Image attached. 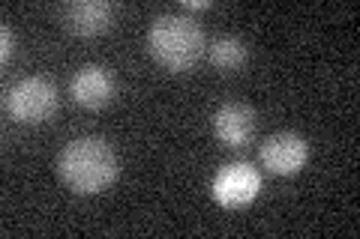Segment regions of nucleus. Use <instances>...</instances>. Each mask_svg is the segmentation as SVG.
I'll list each match as a JSON object with an SVG mask.
<instances>
[{"label": "nucleus", "instance_id": "1", "mask_svg": "<svg viewBox=\"0 0 360 239\" xmlns=\"http://www.w3.org/2000/svg\"><path fill=\"white\" fill-rule=\"evenodd\" d=\"M58 174L78 195H99L117 177V153L103 138H75L58 156Z\"/></svg>", "mask_w": 360, "mask_h": 239}, {"label": "nucleus", "instance_id": "2", "mask_svg": "<svg viewBox=\"0 0 360 239\" xmlns=\"http://www.w3.org/2000/svg\"><path fill=\"white\" fill-rule=\"evenodd\" d=\"M150 54L168 72H189L205 54V33L198 21L184 13L160 15L148 33Z\"/></svg>", "mask_w": 360, "mask_h": 239}, {"label": "nucleus", "instance_id": "4", "mask_svg": "<svg viewBox=\"0 0 360 239\" xmlns=\"http://www.w3.org/2000/svg\"><path fill=\"white\" fill-rule=\"evenodd\" d=\"M258 189H262V174L246 162H231L217 170V177H213V183H210V195L219 207L240 210L255 200Z\"/></svg>", "mask_w": 360, "mask_h": 239}, {"label": "nucleus", "instance_id": "10", "mask_svg": "<svg viewBox=\"0 0 360 239\" xmlns=\"http://www.w3.org/2000/svg\"><path fill=\"white\" fill-rule=\"evenodd\" d=\"M0 39H4V48H0V60L9 63V57H13V51H15V36H13V30H9V25L0 27Z\"/></svg>", "mask_w": 360, "mask_h": 239}, {"label": "nucleus", "instance_id": "8", "mask_svg": "<svg viewBox=\"0 0 360 239\" xmlns=\"http://www.w3.org/2000/svg\"><path fill=\"white\" fill-rule=\"evenodd\" d=\"M63 21L78 36H96L115 25V6L105 0H72L63 6Z\"/></svg>", "mask_w": 360, "mask_h": 239}, {"label": "nucleus", "instance_id": "3", "mask_svg": "<svg viewBox=\"0 0 360 239\" xmlns=\"http://www.w3.org/2000/svg\"><path fill=\"white\" fill-rule=\"evenodd\" d=\"M6 111L15 123H45L58 111V87L49 78H25L6 93Z\"/></svg>", "mask_w": 360, "mask_h": 239}, {"label": "nucleus", "instance_id": "5", "mask_svg": "<svg viewBox=\"0 0 360 239\" xmlns=\"http://www.w3.org/2000/svg\"><path fill=\"white\" fill-rule=\"evenodd\" d=\"M258 158H262V165L270 170V174L291 177L307 165L309 144H307V138H300L297 132H276L262 144Z\"/></svg>", "mask_w": 360, "mask_h": 239}, {"label": "nucleus", "instance_id": "9", "mask_svg": "<svg viewBox=\"0 0 360 239\" xmlns=\"http://www.w3.org/2000/svg\"><path fill=\"white\" fill-rule=\"evenodd\" d=\"M207 57H210V63L217 66V69L234 72V69H240V66L246 63L250 51H246V42L238 39V36H217L210 42Z\"/></svg>", "mask_w": 360, "mask_h": 239}, {"label": "nucleus", "instance_id": "7", "mask_svg": "<svg viewBox=\"0 0 360 239\" xmlns=\"http://www.w3.org/2000/svg\"><path fill=\"white\" fill-rule=\"evenodd\" d=\"M255 129H258V117L252 105H246V102H225L213 114V132H217V138L225 146H234V150L250 144L255 138Z\"/></svg>", "mask_w": 360, "mask_h": 239}, {"label": "nucleus", "instance_id": "11", "mask_svg": "<svg viewBox=\"0 0 360 239\" xmlns=\"http://www.w3.org/2000/svg\"><path fill=\"white\" fill-rule=\"evenodd\" d=\"M210 4H207V0H186V4H184V9H207Z\"/></svg>", "mask_w": 360, "mask_h": 239}, {"label": "nucleus", "instance_id": "6", "mask_svg": "<svg viewBox=\"0 0 360 239\" xmlns=\"http://www.w3.org/2000/svg\"><path fill=\"white\" fill-rule=\"evenodd\" d=\"M115 93H117L115 75H111V69H105V66H99V63L82 66L70 81V96L75 99V105H82L87 111L105 108L108 102L115 99Z\"/></svg>", "mask_w": 360, "mask_h": 239}]
</instances>
